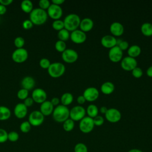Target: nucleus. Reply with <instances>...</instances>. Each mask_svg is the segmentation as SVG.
<instances>
[{"instance_id": "obj_1", "label": "nucleus", "mask_w": 152, "mask_h": 152, "mask_svg": "<svg viewBox=\"0 0 152 152\" xmlns=\"http://www.w3.org/2000/svg\"><path fill=\"white\" fill-rule=\"evenodd\" d=\"M48 14L45 10L40 8H33L29 14L30 20L33 25L41 26L45 24L48 20Z\"/></svg>"}, {"instance_id": "obj_2", "label": "nucleus", "mask_w": 152, "mask_h": 152, "mask_svg": "<svg viewBox=\"0 0 152 152\" xmlns=\"http://www.w3.org/2000/svg\"><path fill=\"white\" fill-rule=\"evenodd\" d=\"M52 117L56 122L63 123L69 118V110L67 106L59 104L54 108Z\"/></svg>"}, {"instance_id": "obj_3", "label": "nucleus", "mask_w": 152, "mask_h": 152, "mask_svg": "<svg viewBox=\"0 0 152 152\" xmlns=\"http://www.w3.org/2000/svg\"><path fill=\"white\" fill-rule=\"evenodd\" d=\"M63 21L64 23V28L69 31H73L79 27L81 18L78 15L71 13L68 14L65 17Z\"/></svg>"}, {"instance_id": "obj_4", "label": "nucleus", "mask_w": 152, "mask_h": 152, "mask_svg": "<svg viewBox=\"0 0 152 152\" xmlns=\"http://www.w3.org/2000/svg\"><path fill=\"white\" fill-rule=\"evenodd\" d=\"M65 65L62 63L58 62H55L51 64L48 69L49 75L54 78L61 77L65 73Z\"/></svg>"}, {"instance_id": "obj_5", "label": "nucleus", "mask_w": 152, "mask_h": 152, "mask_svg": "<svg viewBox=\"0 0 152 152\" xmlns=\"http://www.w3.org/2000/svg\"><path fill=\"white\" fill-rule=\"evenodd\" d=\"M86 110L84 107L81 105H77L74 106L69 110V118L72 121H80L85 117Z\"/></svg>"}, {"instance_id": "obj_6", "label": "nucleus", "mask_w": 152, "mask_h": 152, "mask_svg": "<svg viewBox=\"0 0 152 152\" xmlns=\"http://www.w3.org/2000/svg\"><path fill=\"white\" fill-rule=\"evenodd\" d=\"M94 127V124L93 118L85 116L83 118L79 123V129L83 133L88 134L91 132Z\"/></svg>"}, {"instance_id": "obj_7", "label": "nucleus", "mask_w": 152, "mask_h": 152, "mask_svg": "<svg viewBox=\"0 0 152 152\" xmlns=\"http://www.w3.org/2000/svg\"><path fill=\"white\" fill-rule=\"evenodd\" d=\"M28 53L27 50L24 48L16 49L12 53L11 58L14 62L17 64L24 62L28 58Z\"/></svg>"}, {"instance_id": "obj_8", "label": "nucleus", "mask_w": 152, "mask_h": 152, "mask_svg": "<svg viewBox=\"0 0 152 152\" xmlns=\"http://www.w3.org/2000/svg\"><path fill=\"white\" fill-rule=\"evenodd\" d=\"M45 119L44 115L39 110L31 112L28 116V122L31 126H38L41 125Z\"/></svg>"}, {"instance_id": "obj_9", "label": "nucleus", "mask_w": 152, "mask_h": 152, "mask_svg": "<svg viewBox=\"0 0 152 152\" xmlns=\"http://www.w3.org/2000/svg\"><path fill=\"white\" fill-rule=\"evenodd\" d=\"M62 60L68 64H72L76 62L78 58L77 52L72 49H66L62 53Z\"/></svg>"}, {"instance_id": "obj_10", "label": "nucleus", "mask_w": 152, "mask_h": 152, "mask_svg": "<svg viewBox=\"0 0 152 152\" xmlns=\"http://www.w3.org/2000/svg\"><path fill=\"white\" fill-rule=\"evenodd\" d=\"M48 15L54 20H59L62 15L63 11L61 6L51 4L47 10Z\"/></svg>"}, {"instance_id": "obj_11", "label": "nucleus", "mask_w": 152, "mask_h": 152, "mask_svg": "<svg viewBox=\"0 0 152 152\" xmlns=\"http://www.w3.org/2000/svg\"><path fill=\"white\" fill-rule=\"evenodd\" d=\"M105 118L111 123H116L119 122L122 117L121 112L116 108H109L104 114Z\"/></svg>"}, {"instance_id": "obj_12", "label": "nucleus", "mask_w": 152, "mask_h": 152, "mask_svg": "<svg viewBox=\"0 0 152 152\" xmlns=\"http://www.w3.org/2000/svg\"><path fill=\"white\" fill-rule=\"evenodd\" d=\"M121 61V68L126 71H131L137 66V61L135 58L129 56L124 57Z\"/></svg>"}, {"instance_id": "obj_13", "label": "nucleus", "mask_w": 152, "mask_h": 152, "mask_svg": "<svg viewBox=\"0 0 152 152\" xmlns=\"http://www.w3.org/2000/svg\"><path fill=\"white\" fill-rule=\"evenodd\" d=\"M72 42L76 44H81L85 42L87 39L86 33L80 29H77L70 33L69 37Z\"/></svg>"}, {"instance_id": "obj_14", "label": "nucleus", "mask_w": 152, "mask_h": 152, "mask_svg": "<svg viewBox=\"0 0 152 152\" xmlns=\"http://www.w3.org/2000/svg\"><path fill=\"white\" fill-rule=\"evenodd\" d=\"M83 95L86 101L92 102L98 99L99 91L96 87H89L84 90Z\"/></svg>"}, {"instance_id": "obj_15", "label": "nucleus", "mask_w": 152, "mask_h": 152, "mask_svg": "<svg viewBox=\"0 0 152 152\" xmlns=\"http://www.w3.org/2000/svg\"><path fill=\"white\" fill-rule=\"evenodd\" d=\"M31 98L34 102L41 104L46 100L47 94L43 89L41 88H37L34 89L32 91Z\"/></svg>"}, {"instance_id": "obj_16", "label": "nucleus", "mask_w": 152, "mask_h": 152, "mask_svg": "<svg viewBox=\"0 0 152 152\" xmlns=\"http://www.w3.org/2000/svg\"><path fill=\"white\" fill-rule=\"evenodd\" d=\"M108 56L112 62H118L122 59L123 51L118 46H115L109 49Z\"/></svg>"}, {"instance_id": "obj_17", "label": "nucleus", "mask_w": 152, "mask_h": 152, "mask_svg": "<svg viewBox=\"0 0 152 152\" xmlns=\"http://www.w3.org/2000/svg\"><path fill=\"white\" fill-rule=\"evenodd\" d=\"M110 32L114 37H119L122 36L124 32V27L122 24L119 22H113L109 27Z\"/></svg>"}, {"instance_id": "obj_18", "label": "nucleus", "mask_w": 152, "mask_h": 152, "mask_svg": "<svg viewBox=\"0 0 152 152\" xmlns=\"http://www.w3.org/2000/svg\"><path fill=\"white\" fill-rule=\"evenodd\" d=\"M100 43L103 47L110 49L116 46V38L112 35H105L102 37Z\"/></svg>"}, {"instance_id": "obj_19", "label": "nucleus", "mask_w": 152, "mask_h": 152, "mask_svg": "<svg viewBox=\"0 0 152 152\" xmlns=\"http://www.w3.org/2000/svg\"><path fill=\"white\" fill-rule=\"evenodd\" d=\"M27 107L23 103H17L14 109V113L16 118L18 119H23L26 117L27 114Z\"/></svg>"}, {"instance_id": "obj_20", "label": "nucleus", "mask_w": 152, "mask_h": 152, "mask_svg": "<svg viewBox=\"0 0 152 152\" xmlns=\"http://www.w3.org/2000/svg\"><path fill=\"white\" fill-rule=\"evenodd\" d=\"M54 109V106L50 102V101L46 100L43 103L40 104V112L45 116H49L52 114Z\"/></svg>"}, {"instance_id": "obj_21", "label": "nucleus", "mask_w": 152, "mask_h": 152, "mask_svg": "<svg viewBox=\"0 0 152 152\" xmlns=\"http://www.w3.org/2000/svg\"><path fill=\"white\" fill-rule=\"evenodd\" d=\"M94 26L93 21L88 17L84 18L83 20H81V22L80 24V29L84 31V33L88 32L92 30Z\"/></svg>"}, {"instance_id": "obj_22", "label": "nucleus", "mask_w": 152, "mask_h": 152, "mask_svg": "<svg viewBox=\"0 0 152 152\" xmlns=\"http://www.w3.org/2000/svg\"><path fill=\"white\" fill-rule=\"evenodd\" d=\"M21 84L23 88L28 91L34 88L35 86V81L32 77L26 76L22 79Z\"/></svg>"}, {"instance_id": "obj_23", "label": "nucleus", "mask_w": 152, "mask_h": 152, "mask_svg": "<svg viewBox=\"0 0 152 152\" xmlns=\"http://www.w3.org/2000/svg\"><path fill=\"white\" fill-rule=\"evenodd\" d=\"M100 90L104 94H110L115 90V86L110 81H106L101 85Z\"/></svg>"}, {"instance_id": "obj_24", "label": "nucleus", "mask_w": 152, "mask_h": 152, "mask_svg": "<svg viewBox=\"0 0 152 152\" xmlns=\"http://www.w3.org/2000/svg\"><path fill=\"white\" fill-rule=\"evenodd\" d=\"M127 52L129 56L135 58L141 54V49L138 45H133L131 46H129L128 49H127Z\"/></svg>"}, {"instance_id": "obj_25", "label": "nucleus", "mask_w": 152, "mask_h": 152, "mask_svg": "<svg viewBox=\"0 0 152 152\" xmlns=\"http://www.w3.org/2000/svg\"><path fill=\"white\" fill-rule=\"evenodd\" d=\"M74 97L71 93L66 92L64 93L60 99V102L61 103V104L67 106L71 104L73 102Z\"/></svg>"}, {"instance_id": "obj_26", "label": "nucleus", "mask_w": 152, "mask_h": 152, "mask_svg": "<svg viewBox=\"0 0 152 152\" xmlns=\"http://www.w3.org/2000/svg\"><path fill=\"white\" fill-rule=\"evenodd\" d=\"M141 31L142 34L147 37L152 36V24L148 22L144 23L141 26Z\"/></svg>"}, {"instance_id": "obj_27", "label": "nucleus", "mask_w": 152, "mask_h": 152, "mask_svg": "<svg viewBox=\"0 0 152 152\" xmlns=\"http://www.w3.org/2000/svg\"><path fill=\"white\" fill-rule=\"evenodd\" d=\"M10 109L4 106H0V121L8 120L11 116Z\"/></svg>"}, {"instance_id": "obj_28", "label": "nucleus", "mask_w": 152, "mask_h": 152, "mask_svg": "<svg viewBox=\"0 0 152 152\" xmlns=\"http://www.w3.org/2000/svg\"><path fill=\"white\" fill-rule=\"evenodd\" d=\"M21 9L25 13H30L33 10V4L30 0H24L21 3Z\"/></svg>"}, {"instance_id": "obj_29", "label": "nucleus", "mask_w": 152, "mask_h": 152, "mask_svg": "<svg viewBox=\"0 0 152 152\" xmlns=\"http://www.w3.org/2000/svg\"><path fill=\"white\" fill-rule=\"evenodd\" d=\"M86 113L88 115L87 116L90 117L91 118H94V117L98 115L99 109H98L96 105L91 104L87 106V109H86Z\"/></svg>"}, {"instance_id": "obj_30", "label": "nucleus", "mask_w": 152, "mask_h": 152, "mask_svg": "<svg viewBox=\"0 0 152 152\" xmlns=\"http://www.w3.org/2000/svg\"><path fill=\"white\" fill-rule=\"evenodd\" d=\"M58 37L59 40L65 42L68 40L70 37L69 31L65 28H63L61 30L59 31L58 33Z\"/></svg>"}, {"instance_id": "obj_31", "label": "nucleus", "mask_w": 152, "mask_h": 152, "mask_svg": "<svg viewBox=\"0 0 152 152\" xmlns=\"http://www.w3.org/2000/svg\"><path fill=\"white\" fill-rule=\"evenodd\" d=\"M62 126L64 131H65L66 132H70L74 129L75 126V123L74 121H72L71 119L68 118L63 122Z\"/></svg>"}, {"instance_id": "obj_32", "label": "nucleus", "mask_w": 152, "mask_h": 152, "mask_svg": "<svg viewBox=\"0 0 152 152\" xmlns=\"http://www.w3.org/2000/svg\"><path fill=\"white\" fill-rule=\"evenodd\" d=\"M55 48L58 52L62 53L66 49V45L65 42L58 40L55 44Z\"/></svg>"}, {"instance_id": "obj_33", "label": "nucleus", "mask_w": 152, "mask_h": 152, "mask_svg": "<svg viewBox=\"0 0 152 152\" xmlns=\"http://www.w3.org/2000/svg\"><path fill=\"white\" fill-rule=\"evenodd\" d=\"M52 28L56 31H60L62 29L64 28V23L63 20H54L52 23Z\"/></svg>"}, {"instance_id": "obj_34", "label": "nucleus", "mask_w": 152, "mask_h": 152, "mask_svg": "<svg viewBox=\"0 0 152 152\" xmlns=\"http://www.w3.org/2000/svg\"><path fill=\"white\" fill-rule=\"evenodd\" d=\"M74 152H88V148L87 145L83 142H78L76 144L74 148Z\"/></svg>"}, {"instance_id": "obj_35", "label": "nucleus", "mask_w": 152, "mask_h": 152, "mask_svg": "<svg viewBox=\"0 0 152 152\" xmlns=\"http://www.w3.org/2000/svg\"><path fill=\"white\" fill-rule=\"evenodd\" d=\"M31 127V125H30L29 122L27 121H26L23 122L20 124V131L22 132H23V133H27V132H28L30 131Z\"/></svg>"}, {"instance_id": "obj_36", "label": "nucleus", "mask_w": 152, "mask_h": 152, "mask_svg": "<svg viewBox=\"0 0 152 152\" xmlns=\"http://www.w3.org/2000/svg\"><path fill=\"white\" fill-rule=\"evenodd\" d=\"M116 46H118L122 51L127 50L129 48V43L126 40L116 39Z\"/></svg>"}, {"instance_id": "obj_37", "label": "nucleus", "mask_w": 152, "mask_h": 152, "mask_svg": "<svg viewBox=\"0 0 152 152\" xmlns=\"http://www.w3.org/2000/svg\"><path fill=\"white\" fill-rule=\"evenodd\" d=\"M14 46L17 48V49L23 48V47L25 44V40L23 37L18 36L14 39Z\"/></svg>"}, {"instance_id": "obj_38", "label": "nucleus", "mask_w": 152, "mask_h": 152, "mask_svg": "<svg viewBox=\"0 0 152 152\" xmlns=\"http://www.w3.org/2000/svg\"><path fill=\"white\" fill-rule=\"evenodd\" d=\"M28 95V91L23 88L19 90L17 93V97L19 99L23 100H24L26 98H27Z\"/></svg>"}, {"instance_id": "obj_39", "label": "nucleus", "mask_w": 152, "mask_h": 152, "mask_svg": "<svg viewBox=\"0 0 152 152\" xmlns=\"http://www.w3.org/2000/svg\"><path fill=\"white\" fill-rule=\"evenodd\" d=\"M19 139V134L16 131H11L8 133V140L11 142H16Z\"/></svg>"}, {"instance_id": "obj_40", "label": "nucleus", "mask_w": 152, "mask_h": 152, "mask_svg": "<svg viewBox=\"0 0 152 152\" xmlns=\"http://www.w3.org/2000/svg\"><path fill=\"white\" fill-rule=\"evenodd\" d=\"M132 72V75L134 78H139L140 77H141L143 75V71L142 70V69L140 67H135L134 69H132L131 71Z\"/></svg>"}, {"instance_id": "obj_41", "label": "nucleus", "mask_w": 152, "mask_h": 152, "mask_svg": "<svg viewBox=\"0 0 152 152\" xmlns=\"http://www.w3.org/2000/svg\"><path fill=\"white\" fill-rule=\"evenodd\" d=\"M51 63L50 61L47 58H42L39 61V65L43 69H48Z\"/></svg>"}, {"instance_id": "obj_42", "label": "nucleus", "mask_w": 152, "mask_h": 152, "mask_svg": "<svg viewBox=\"0 0 152 152\" xmlns=\"http://www.w3.org/2000/svg\"><path fill=\"white\" fill-rule=\"evenodd\" d=\"M8 140V132L3 128H0V143H4Z\"/></svg>"}, {"instance_id": "obj_43", "label": "nucleus", "mask_w": 152, "mask_h": 152, "mask_svg": "<svg viewBox=\"0 0 152 152\" xmlns=\"http://www.w3.org/2000/svg\"><path fill=\"white\" fill-rule=\"evenodd\" d=\"M50 3L49 2V1L48 0H40L39 2V8L40 9H42L43 10H48V8L50 7Z\"/></svg>"}, {"instance_id": "obj_44", "label": "nucleus", "mask_w": 152, "mask_h": 152, "mask_svg": "<svg viewBox=\"0 0 152 152\" xmlns=\"http://www.w3.org/2000/svg\"><path fill=\"white\" fill-rule=\"evenodd\" d=\"M93 119L94 126H100L102 125L104 121V118L100 115L96 116V117L93 118Z\"/></svg>"}, {"instance_id": "obj_45", "label": "nucleus", "mask_w": 152, "mask_h": 152, "mask_svg": "<svg viewBox=\"0 0 152 152\" xmlns=\"http://www.w3.org/2000/svg\"><path fill=\"white\" fill-rule=\"evenodd\" d=\"M22 26L23 28L25 30H30L31 29L33 26V24L32 23V22L30 20V19L28 20H24L23 23H22Z\"/></svg>"}, {"instance_id": "obj_46", "label": "nucleus", "mask_w": 152, "mask_h": 152, "mask_svg": "<svg viewBox=\"0 0 152 152\" xmlns=\"http://www.w3.org/2000/svg\"><path fill=\"white\" fill-rule=\"evenodd\" d=\"M33 103H34V101L33 100V99L30 97H28L27 98H26L24 100V105L28 107H30L33 104Z\"/></svg>"}, {"instance_id": "obj_47", "label": "nucleus", "mask_w": 152, "mask_h": 152, "mask_svg": "<svg viewBox=\"0 0 152 152\" xmlns=\"http://www.w3.org/2000/svg\"><path fill=\"white\" fill-rule=\"evenodd\" d=\"M50 102L52 103V104H53V106H57L59 104V103L61 102H60V99L58 97H53L51 100H50Z\"/></svg>"}, {"instance_id": "obj_48", "label": "nucleus", "mask_w": 152, "mask_h": 152, "mask_svg": "<svg viewBox=\"0 0 152 152\" xmlns=\"http://www.w3.org/2000/svg\"><path fill=\"white\" fill-rule=\"evenodd\" d=\"M86 99L83 95H80L77 97V102L79 104H83L86 102Z\"/></svg>"}, {"instance_id": "obj_49", "label": "nucleus", "mask_w": 152, "mask_h": 152, "mask_svg": "<svg viewBox=\"0 0 152 152\" xmlns=\"http://www.w3.org/2000/svg\"><path fill=\"white\" fill-rule=\"evenodd\" d=\"M13 2L12 0H0V4L5 7L11 5Z\"/></svg>"}, {"instance_id": "obj_50", "label": "nucleus", "mask_w": 152, "mask_h": 152, "mask_svg": "<svg viewBox=\"0 0 152 152\" xmlns=\"http://www.w3.org/2000/svg\"><path fill=\"white\" fill-rule=\"evenodd\" d=\"M6 12H7L6 7L0 4V15H2L5 14L6 13Z\"/></svg>"}, {"instance_id": "obj_51", "label": "nucleus", "mask_w": 152, "mask_h": 152, "mask_svg": "<svg viewBox=\"0 0 152 152\" xmlns=\"http://www.w3.org/2000/svg\"><path fill=\"white\" fill-rule=\"evenodd\" d=\"M65 2V0H52V4L57 5H61Z\"/></svg>"}, {"instance_id": "obj_52", "label": "nucleus", "mask_w": 152, "mask_h": 152, "mask_svg": "<svg viewBox=\"0 0 152 152\" xmlns=\"http://www.w3.org/2000/svg\"><path fill=\"white\" fill-rule=\"evenodd\" d=\"M146 74L148 77H152V65L147 68L146 71Z\"/></svg>"}, {"instance_id": "obj_53", "label": "nucleus", "mask_w": 152, "mask_h": 152, "mask_svg": "<svg viewBox=\"0 0 152 152\" xmlns=\"http://www.w3.org/2000/svg\"><path fill=\"white\" fill-rule=\"evenodd\" d=\"M107 108L106 107V106H102L100 109H99V111L101 113H103V114H105L107 110Z\"/></svg>"}, {"instance_id": "obj_54", "label": "nucleus", "mask_w": 152, "mask_h": 152, "mask_svg": "<svg viewBox=\"0 0 152 152\" xmlns=\"http://www.w3.org/2000/svg\"><path fill=\"white\" fill-rule=\"evenodd\" d=\"M128 152H143V151L138 148H132L129 150Z\"/></svg>"}]
</instances>
